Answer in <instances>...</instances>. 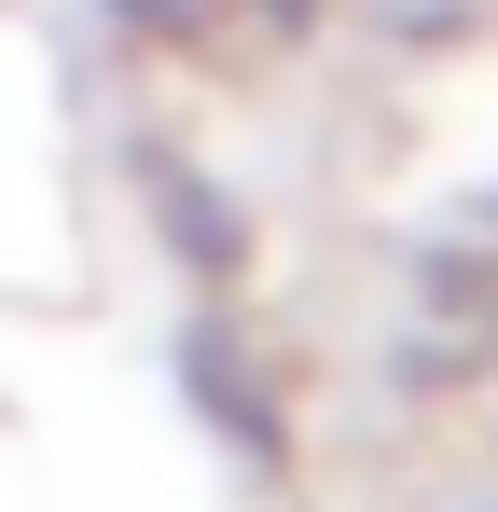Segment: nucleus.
I'll return each mask as SVG.
<instances>
[{"label":"nucleus","mask_w":498,"mask_h":512,"mask_svg":"<svg viewBox=\"0 0 498 512\" xmlns=\"http://www.w3.org/2000/svg\"><path fill=\"white\" fill-rule=\"evenodd\" d=\"M139 14H153V28H180V14H194V0H139Z\"/></svg>","instance_id":"1"}]
</instances>
